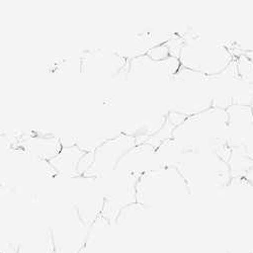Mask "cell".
<instances>
[{
  "mask_svg": "<svg viewBox=\"0 0 253 253\" xmlns=\"http://www.w3.org/2000/svg\"><path fill=\"white\" fill-rule=\"evenodd\" d=\"M185 194L187 184L172 171L146 175L136 185V202L143 207L165 204Z\"/></svg>",
  "mask_w": 253,
  "mask_h": 253,
  "instance_id": "obj_1",
  "label": "cell"
},
{
  "mask_svg": "<svg viewBox=\"0 0 253 253\" xmlns=\"http://www.w3.org/2000/svg\"><path fill=\"white\" fill-rule=\"evenodd\" d=\"M50 229L55 253H80L86 248L90 227L74 207Z\"/></svg>",
  "mask_w": 253,
  "mask_h": 253,
  "instance_id": "obj_2",
  "label": "cell"
},
{
  "mask_svg": "<svg viewBox=\"0 0 253 253\" xmlns=\"http://www.w3.org/2000/svg\"><path fill=\"white\" fill-rule=\"evenodd\" d=\"M17 253H55L51 229L31 232L17 245Z\"/></svg>",
  "mask_w": 253,
  "mask_h": 253,
  "instance_id": "obj_3",
  "label": "cell"
},
{
  "mask_svg": "<svg viewBox=\"0 0 253 253\" xmlns=\"http://www.w3.org/2000/svg\"><path fill=\"white\" fill-rule=\"evenodd\" d=\"M230 253H253V251H235V252H230Z\"/></svg>",
  "mask_w": 253,
  "mask_h": 253,
  "instance_id": "obj_4",
  "label": "cell"
},
{
  "mask_svg": "<svg viewBox=\"0 0 253 253\" xmlns=\"http://www.w3.org/2000/svg\"><path fill=\"white\" fill-rule=\"evenodd\" d=\"M80 253H87V252H86V249H84V250H83L82 252H80Z\"/></svg>",
  "mask_w": 253,
  "mask_h": 253,
  "instance_id": "obj_5",
  "label": "cell"
}]
</instances>
